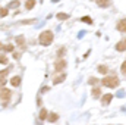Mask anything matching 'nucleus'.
<instances>
[{"label": "nucleus", "instance_id": "f03ea898", "mask_svg": "<svg viewBox=\"0 0 126 125\" xmlns=\"http://www.w3.org/2000/svg\"><path fill=\"white\" fill-rule=\"evenodd\" d=\"M103 85H106V87H109V88H114V87H117L119 85V83H120V80L117 78V77H114V75H111V77H106V78H103Z\"/></svg>", "mask_w": 126, "mask_h": 125}, {"label": "nucleus", "instance_id": "9d476101", "mask_svg": "<svg viewBox=\"0 0 126 125\" xmlns=\"http://www.w3.org/2000/svg\"><path fill=\"white\" fill-rule=\"evenodd\" d=\"M64 78H66V75H64V74L59 75V77H56V78L53 80V84H60L62 81H64Z\"/></svg>", "mask_w": 126, "mask_h": 125}, {"label": "nucleus", "instance_id": "423d86ee", "mask_svg": "<svg viewBox=\"0 0 126 125\" xmlns=\"http://www.w3.org/2000/svg\"><path fill=\"white\" fill-rule=\"evenodd\" d=\"M111 99H113V96H111V94H104V96H103V99H101V103H103L104 106H107V104L111 102Z\"/></svg>", "mask_w": 126, "mask_h": 125}, {"label": "nucleus", "instance_id": "393cba45", "mask_svg": "<svg viewBox=\"0 0 126 125\" xmlns=\"http://www.w3.org/2000/svg\"><path fill=\"white\" fill-rule=\"evenodd\" d=\"M6 15H7V9H6V7H1V16L4 18Z\"/></svg>", "mask_w": 126, "mask_h": 125}, {"label": "nucleus", "instance_id": "0eeeda50", "mask_svg": "<svg viewBox=\"0 0 126 125\" xmlns=\"http://www.w3.org/2000/svg\"><path fill=\"white\" fill-rule=\"evenodd\" d=\"M100 7H109L111 4V0H95Z\"/></svg>", "mask_w": 126, "mask_h": 125}, {"label": "nucleus", "instance_id": "dca6fc26", "mask_svg": "<svg viewBox=\"0 0 126 125\" xmlns=\"http://www.w3.org/2000/svg\"><path fill=\"white\" fill-rule=\"evenodd\" d=\"M16 43H18L19 46H22V47H24V46H25V38L21 35V37H18V38H16Z\"/></svg>", "mask_w": 126, "mask_h": 125}, {"label": "nucleus", "instance_id": "5701e85b", "mask_svg": "<svg viewBox=\"0 0 126 125\" xmlns=\"http://www.w3.org/2000/svg\"><path fill=\"white\" fill-rule=\"evenodd\" d=\"M120 69H122V72H123V74L126 75V62H123V63H122V66H120Z\"/></svg>", "mask_w": 126, "mask_h": 125}, {"label": "nucleus", "instance_id": "f257e3e1", "mask_svg": "<svg viewBox=\"0 0 126 125\" xmlns=\"http://www.w3.org/2000/svg\"><path fill=\"white\" fill-rule=\"evenodd\" d=\"M53 38H54V35H53L51 31H44V32L40 34L38 41H40V44H43V46H50V44L53 43Z\"/></svg>", "mask_w": 126, "mask_h": 125}, {"label": "nucleus", "instance_id": "aec40b11", "mask_svg": "<svg viewBox=\"0 0 126 125\" xmlns=\"http://www.w3.org/2000/svg\"><path fill=\"white\" fill-rule=\"evenodd\" d=\"M0 75H1V84H4V81H6V80H4V78H6V75H7V69H6V71H4V69H3V71H1V74H0Z\"/></svg>", "mask_w": 126, "mask_h": 125}, {"label": "nucleus", "instance_id": "4468645a", "mask_svg": "<svg viewBox=\"0 0 126 125\" xmlns=\"http://www.w3.org/2000/svg\"><path fill=\"white\" fill-rule=\"evenodd\" d=\"M47 119H48L50 122H56V121L59 119V115H57V113H50V116H48Z\"/></svg>", "mask_w": 126, "mask_h": 125}, {"label": "nucleus", "instance_id": "6ab92c4d", "mask_svg": "<svg viewBox=\"0 0 126 125\" xmlns=\"http://www.w3.org/2000/svg\"><path fill=\"white\" fill-rule=\"evenodd\" d=\"M3 50H4V52H13V46H12V44L3 46Z\"/></svg>", "mask_w": 126, "mask_h": 125}, {"label": "nucleus", "instance_id": "a211bd4d", "mask_svg": "<svg viewBox=\"0 0 126 125\" xmlns=\"http://www.w3.org/2000/svg\"><path fill=\"white\" fill-rule=\"evenodd\" d=\"M81 21H82V22H85V24H93V19H91L90 16H84Z\"/></svg>", "mask_w": 126, "mask_h": 125}, {"label": "nucleus", "instance_id": "9b49d317", "mask_svg": "<svg viewBox=\"0 0 126 125\" xmlns=\"http://www.w3.org/2000/svg\"><path fill=\"white\" fill-rule=\"evenodd\" d=\"M38 116H40V119H41V121H44V119H47V118H48V116H47V110H46V109L43 107V109L40 110V113H38Z\"/></svg>", "mask_w": 126, "mask_h": 125}, {"label": "nucleus", "instance_id": "6e6552de", "mask_svg": "<svg viewBox=\"0 0 126 125\" xmlns=\"http://www.w3.org/2000/svg\"><path fill=\"white\" fill-rule=\"evenodd\" d=\"M117 30L120 32H126V18L125 19H122V21H119V24H117Z\"/></svg>", "mask_w": 126, "mask_h": 125}, {"label": "nucleus", "instance_id": "f3484780", "mask_svg": "<svg viewBox=\"0 0 126 125\" xmlns=\"http://www.w3.org/2000/svg\"><path fill=\"white\" fill-rule=\"evenodd\" d=\"M57 19H60V21L69 19V15H67V13H57Z\"/></svg>", "mask_w": 126, "mask_h": 125}, {"label": "nucleus", "instance_id": "a878e982", "mask_svg": "<svg viewBox=\"0 0 126 125\" xmlns=\"http://www.w3.org/2000/svg\"><path fill=\"white\" fill-rule=\"evenodd\" d=\"M1 63H3V65H4V63H7V59H6L4 56H1Z\"/></svg>", "mask_w": 126, "mask_h": 125}, {"label": "nucleus", "instance_id": "1a4fd4ad", "mask_svg": "<svg viewBox=\"0 0 126 125\" xmlns=\"http://www.w3.org/2000/svg\"><path fill=\"white\" fill-rule=\"evenodd\" d=\"M10 84H12L13 87H18V85L21 84V77H18V75L12 77V80H10Z\"/></svg>", "mask_w": 126, "mask_h": 125}, {"label": "nucleus", "instance_id": "bb28decb", "mask_svg": "<svg viewBox=\"0 0 126 125\" xmlns=\"http://www.w3.org/2000/svg\"><path fill=\"white\" fill-rule=\"evenodd\" d=\"M19 56H21L19 53H13V58H15V59H19Z\"/></svg>", "mask_w": 126, "mask_h": 125}, {"label": "nucleus", "instance_id": "20e7f679", "mask_svg": "<svg viewBox=\"0 0 126 125\" xmlns=\"http://www.w3.org/2000/svg\"><path fill=\"white\" fill-rule=\"evenodd\" d=\"M66 65H67V63H66L64 59H57V61L54 62V69H56L57 72H60V71H63V69L66 68Z\"/></svg>", "mask_w": 126, "mask_h": 125}, {"label": "nucleus", "instance_id": "f8f14e48", "mask_svg": "<svg viewBox=\"0 0 126 125\" xmlns=\"http://www.w3.org/2000/svg\"><path fill=\"white\" fill-rule=\"evenodd\" d=\"M100 96H101V88H100V87H94V88H93V97L97 99V97H100Z\"/></svg>", "mask_w": 126, "mask_h": 125}, {"label": "nucleus", "instance_id": "7ed1b4c3", "mask_svg": "<svg viewBox=\"0 0 126 125\" xmlns=\"http://www.w3.org/2000/svg\"><path fill=\"white\" fill-rule=\"evenodd\" d=\"M10 96H12V91H10V90H7V88H4V87L1 88L0 97H1V102H3V104H7V102H9Z\"/></svg>", "mask_w": 126, "mask_h": 125}, {"label": "nucleus", "instance_id": "412c9836", "mask_svg": "<svg viewBox=\"0 0 126 125\" xmlns=\"http://www.w3.org/2000/svg\"><path fill=\"white\" fill-rule=\"evenodd\" d=\"M64 53H66V47H62V49H59V52H57V56L60 58V56H63ZM60 59H62V58H60Z\"/></svg>", "mask_w": 126, "mask_h": 125}, {"label": "nucleus", "instance_id": "39448f33", "mask_svg": "<svg viewBox=\"0 0 126 125\" xmlns=\"http://www.w3.org/2000/svg\"><path fill=\"white\" fill-rule=\"evenodd\" d=\"M116 50H117V52H125L126 50V38H122V40L116 44Z\"/></svg>", "mask_w": 126, "mask_h": 125}, {"label": "nucleus", "instance_id": "b1692460", "mask_svg": "<svg viewBox=\"0 0 126 125\" xmlns=\"http://www.w3.org/2000/svg\"><path fill=\"white\" fill-rule=\"evenodd\" d=\"M16 6H19V1H12L9 4V7H16Z\"/></svg>", "mask_w": 126, "mask_h": 125}, {"label": "nucleus", "instance_id": "ddd939ff", "mask_svg": "<svg viewBox=\"0 0 126 125\" xmlns=\"http://www.w3.org/2000/svg\"><path fill=\"white\" fill-rule=\"evenodd\" d=\"M97 69H98V72H100V74H107V72H109V68H107L106 65H100Z\"/></svg>", "mask_w": 126, "mask_h": 125}, {"label": "nucleus", "instance_id": "4be33fe9", "mask_svg": "<svg viewBox=\"0 0 126 125\" xmlns=\"http://www.w3.org/2000/svg\"><path fill=\"white\" fill-rule=\"evenodd\" d=\"M88 83H90V84H93V85H95V84H97V83H98V80H97V78H95V77H91V78H90V80H88Z\"/></svg>", "mask_w": 126, "mask_h": 125}, {"label": "nucleus", "instance_id": "2eb2a0df", "mask_svg": "<svg viewBox=\"0 0 126 125\" xmlns=\"http://www.w3.org/2000/svg\"><path fill=\"white\" fill-rule=\"evenodd\" d=\"M34 6H35V0H27L25 1V7L27 9H32Z\"/></svg>", "mask_w": 126, "mask_h": 125}]
</instances>
